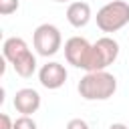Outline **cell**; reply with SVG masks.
Here are the masks:
<instances>
[{
    "mask_svg": "<svg viewBox=\"0 0 129 129\" xmlns=\"http://www.w3.org/2000/svg\"><path fill=\"white\" fill-rule=\"evenodd\" d=\"M2 52H4V58L16 71V75H20L24 79L34 75V71H36V56L32 54V50L28 48L24 38H20V36L6 38L4 44H2Z\"/></svg>",
    "mask_w": 129,
    "mask_h": 129,
    "instance_id": "obj_1",
    "label": "cell"
},
{
    "mask_svg": "<svg viewBox=\"0 0 129 129\" xmlns=\"http://www.w3.org/2000/svg\"><path fill=\"white\" fill-rule=\"evenodd\" d=\"M117 91L115 75L107 71H91L79 81V93L87 101H105Z\"/></svg>",
    "mask_w": 129,
    "mask_h": 129,
    "instance_id": "obj_2",
    "label": "cell"
},
{
    "mask_svg": "<svg viewBox=\"0 0 129 129\" xmlns=\"http://www.w3.org/2000/svg\"><path fill=\"white\" fill-rule=\"evenodd\" d=\"M95 18L103 32H117L129 22V4L123 0H111L97 12Z\"/></svg>",
    "mask_w": 129,
    "mask_h": 129,
    "instance_id": "obj_3",
    "label": "cell"
},
{
    "mask_svg": "<svg viewBox=\"0 0 129 129\" xmlns=\"http://www.w3.org/2000/svg\"><path fill=\"white\" fill-rule=\"evenodd\" d=\"M32 44H34V50L40 54V56H52L58 52V48L62 46V36H60V30L54 26V24H40L36 26L34 34H32Z\"/></svg>",
    "mask_w": 129,
    "mask_h": 129,
    "instance_id": "obj_4",
    "label": "cell"
},
{
    "mask_svg": "<svg viewBox=\"0 0 129 129\" xmlns=\"http://www.w3.org/2000/svg\"><path fill=\"white\" fill-rule=\"evenodd\" d=\"M119 56V44L117 40H113L111 36H101L95 44H93V52H91V62H89V71H105L109 64H113Z\"/></svg>",
    "mask_w": 129,
    "mask_h": 129,
    "instance_id": "obj_5",
    "label": "cell"
},
{
    "mask_svg": "<svg viewBox=\"0 0 129 129\" xmlns=\"http://www.w3.org/2000/svg\"><path fill=\"white\" fill-rule=\"evenodd\" d=\"M91 52H93V44L83 36H73L64 42V56H67L69 64H73L77 69L89 71Z\"/></svg>",
    "mask_w": 129,
    "mask_h": 129,
    "instance_id": "obj_6",
    "label": "cell"
},
{
    "mask_svg": "<svg viewBox=\"0 0 129 129\" xmlns=\"http://www.w3.org/2000/svg\"><path fill=\"white\" fill-rule=\"evenodd\" d=\"M67 69L60 64V62H46V64H42L40 67V71H38V81H40V85L44 87V89H48V91H56V89H60L64 83H67Z\"/></svg>",
    "mask_w": 129,
    "mask_h": 129,
    "instance_id": "obj_7",
    "label": "cell"
},
{
    "mask_svg": "<svg viewBox=\"0 0 129 129\" xmlns=\"http://www.w3.org/2000/svg\"><path fill=\"white\" fill-rule=\"evenodd\" d=\"M40 107V95L38 91L30 89V87H24L20 91H16L14 95V109L22 115H32L36 113Z\"/></svg>",
    "mask_w": 129,
    "mask_h": 129,
    "instance_id": "obj_8",
    "label": "cell"
},
{
    "mask_svg": "<svg viewBox=\"0 0 129 129\" xmlns=\"http://www.w3.org/2000/svg\"><path fill=\"white\" fill-rule=\"evenodd\" d=\"M67 20L75 28H83L91 20V6L87 2H73L67 8Z\"/></svg>",
    "mask_w": 129,
    "mask_h": 129,
    "instance_id": "obj_9",
    "label": "cell"
},
{
    "mask_svg": "<svg viewBox=\"0 0 129 129\" xmlns=\"http://www.w3.org/2000/svg\"><path fill=\"white\" fill-rule=\"evenodd\" d=\"M12 129H36V123L30 115H20L18 119H14V127Z\"/></svg>",
    "mask_w": 129,
    "mask_h": 129,
    "instance_id": "obj_10",
    "label": "cell"
},
{
    "mask_svg": "<svg viewBox=\"0 0 129 129\" xmlns=\"http://www.w3.org/2000/svg\"><path fill=\"white\" fill-rule=\"evenodd\" d=\"M18 6H20V0H0V14L8 16V14L16 12Z\"/></svg>",
    "mask_w": 129,
    "mask_h": 129,
    "instance_id": "obj_11",
    "label": "cell"
},
{
    "mask_svg": "<svg viewBox=\"0 0 129 129\" xmlns=\"http://www.w3.org/2000/svg\"><path fill=\"white\" fill-rule=\"evenodd\" d=\"M67 129H91L85 119H71L67 123Z\"/></svg>",
    "mask_w": 129,
    "mask_h": 129,
    "instance_id": "obj_12",
    "label": "cell"
},
{
    "mask_svg": "<svg viewBox=\"0 0 129 129\" xmlns=\"http://www.w3.org/2000/svg\"><path fill=\"white\" fill-rule=\"evenodd\" d=\"M0 121H2V129H12V127H14V121H12L6 113L0 115Z\"/></svg>",
    "mask_w": 129,
    "mask_h": 129,
    "instance_id": "obj_13",
    "label": "cell"
},
{
    "mask_svg": "<svg viewBox=\"0 0 129 129\" xmlns=\"http://www.w3.org/2000/svg\"><path fill=\"white\" fill-rule=\"evenodd\" d=\"M109 129H129V127H127V125H123V123H113Z\"/></svg>",
    "mask_w": 129,
    "mask_h": 129,
    "instance_id": "obj_14",
    "label": "cell"
},
{
    "mask_svg": "<svg viewBox=\"0 0 129 129\" xmlns=\"http://www.w3.org/2000/svg\"><path fill=\"white\" fill-rule=\"evenodd\" d=\"M54 2H69V0H54Z\"/></svg>",
    "mask_w": 129,
    "mask_h": 129,
    "instance_id": "obj_15",
    "label": "cell"
}]
</instances>
